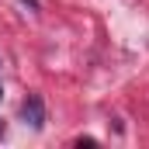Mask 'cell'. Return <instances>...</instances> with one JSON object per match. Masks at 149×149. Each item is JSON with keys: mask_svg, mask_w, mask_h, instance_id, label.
<instances>
[{"mask_svg": "<svg viewBox=\"0 0 149 149\" xmlns=\"http://www.w3.org/2000/svg\"><path fill=\"white\" fill-rule=\"evenodd\" d=\"M21 118L31 125V128H45V104H42V97L38 94H28L24 97V104H21Z\"/></svg>", "mask_w": 149, "mask_h": 149, "instance_id": "cell-1", "label": "cell"}, {"mask_svg": "<svg viewBox=\"0 0 149 149\" xmlns=\"http://www.w3.org/2000/svg\"><path fill=\"white\" fill-rule=\"evenodd\" d=\"M24 3H28V7H31V10H38V0H24Z\"/></svg>", "mask_w": 149, "mask_h": 149, "instance_id": "cell-2", "label": "cell"}, {"mask_svg": "<svg viewBox=\"0 0 149 149\" xmlns=\"http://www.w3.org/2000/svg\"><path fill=\"white\" fill-rule=\"evenodd\" d=\"M0 135H3V121H0Z\"/></svg>", "mask_w": 149, "mask_h": 149, "instance_id": "cell-3", "label": "cell"}]
</instances>
